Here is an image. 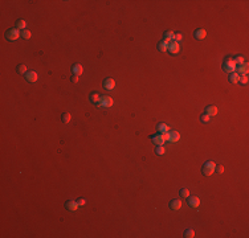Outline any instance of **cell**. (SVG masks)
I'll return each mask as SVG.
<instances>
[{
  "instance_id": "obj_23",
  "label": "cell",
  "mask_w": 249,
  "mask_h": 238,
  "mask_svg": "<svg viewBox=\"0 0 249 238\" xmlns=\"http://www.w3.org/2000/svg\"><path fill=\"white\" fill-rule=\"evenodd\" d=\"M31 36H32V33L28 31V29H24V31L21 32V37L25 38V40H29V38H31Z\"/></svg>"
},
{
  "instance_id": "obj_22",
  "label": "cell",
  "mask_w": 249,
  "mask_h": 238,
  "mask_svg": "<svg viewBox=\"0 0 249 238\" xmlns=\"http://www.w3.org/2000/svg\"><path fill=\"white\" fill-rule=\"evenodd\" d=\"M233 61H235V64H236V66H239V65H242L244 64V57L242 56H237L236 58H233Z\"/></svg>"
},
{
  "instance_id": "obj_27",
  "label": "cell",
  "mask_w": 249,
  "mask_h": 238,
  "mask_svg": "<svg viewBox=\"0 0 249 238\" xmlns=\"http://www.w3.org/2000/svg\"><path fill=\"white\" fill-rule=\"evenodd\" d=\"M200 119H201V122H203V123H209V122H211V117H209L208 114H203L200 117Z\"/></svg>"
},
{
  "instance_id": "obj_8",
  "label": "cell",
  "mask_w": 249,
  "mask_h": 238,
  "mask_svg": "<svg viewBox=\"0 0 249 238\" xmlns=\"http://www.w3.org/2000/svg\"><path fill=\"white\" fill-rule=\"evenodd\" d=\"M187 198H188V205H190L191 208H199V205H200V200H199V197L191 196V197H187Z\"/></svg>"
},
{
  "instance_id": "obj_1",
  "label": "cell",
  "mask_w": 249,
  "mask_h": 238,
  "mask_svg": "<svg viewBox=\"0 0 249 238\" xmlns=\"http://www.w3.org/2000/svg\"><path fill=\"white\" fill-rule=\"evenodd\" d=\"M223 70H224L225 73H228V74L236 72V64H235V61H233V58H231V57H227V58L224 60V64H223Z\"/></svg>"
},
{
  "instance_id": "obj_34",
  "label": "cell",
  "mask_w": 249,
  "mask_h": 238,
  "mask_svg": "<svg viewBox=\"0 0 249 238\" xmlns=\"http://www.w3.org/2000/svg\"><path fill=\"white\" fill-rule=\"evenodd\" d=\"M77 204H78L80 206H83V205L86 204V200H85V198H80V200L77 201Z\"/></svg>"
},
{
  "instance_id": "obj_29",
  "label": "cell",
  "mask_w": 249,
  "mask_h": 238,
  "mask_svg": "<svg viewBox=\"0 0 249 238\" xmlns=\"http://www.w3.org/2000/svg\"><path fill=\"white\" fill-rule=\"evenodd\" d=\"M17 73H20V74H27V66L25 65H19L17 66Z\"/></svg>"
},
{
  "instance_id": "obj_11",
  "label": "cell",
  "mask_w": 249,
  "mask_h": 238,
  "mask_svg": "<svg viewBox=\"0 0 249 238\" xmlns=\"http://www.w3.org/2000/svg\"><path fill=\"white\" fill-rule=\"evenodd\" d=\"M37 78H38V76L36 72H28L27 74H25V79H27L28 82H36Z\"/></svg>"
},
{
  "instance_id": "obj_33",
  "label": "cell",
  "mask_w": 249,
  "mask_h": 238,
  "mask_svg": "<svg viewBox=\"0 0 249 238\" xmlns=\"http://www.w3.org/2000/svg\"><path fill=\"white\" fill-rule=\"evenodd\" d=\"M215 172L223 173V172H224V167H223V166H216V168H215Z\"/></svg>"
},
{
  "instance_id": "obj_13",
  "label": "cell",
  "mask_w": 249,
  "mask_h": 238,
  "mask_svg": "<svg viewBox=\"0 0 249 238\" xmlns=\"http://www.w3.org/2000/svg\"><path fill=\"white\" fill-rule=\"evenodd\" d=\"M168 135H170L168 141H171V143H175V141H178L180 139V134L178 131H170Z\"/></svg>"
},
{
  "instance_id": "obj_30",
  "label": "cell",
  "mask_w": 249,
  "mask_h": 238,
  "mask_svg": "<svg viewBox=\"0 0 249 238\" xmlns=\"http://www.w3.org/2000/svg\"><path fill=\"white\" fill-rule=\"evenodd\" d=\"M180 196L186 197V198H187V197H190V190L186 189V188H184V189H182V190H180Z\"/></svg>"
},
{
  "instance_id": "obj_3",
  "label": "cell",
  "mask_w": 249,
  "mask_h": 238,
  "mask_svg": "<svg viewBox=\"0 0 249 238\" xmlns=\"http://www.w3.org/2000/svg\"><path fill=\"white\" fill-rule=\"evenodd\" d=\"M20 36H21L20 29H17V28L8 29L7 33H5V37H7V40H9V41H15V40H17Z\"/></svg>"
},
{
  "instance_id": "obj_5",
  "label": "cell",
  "mask_w": 249,
  "mask_h": 238,
  "mask_svg": "<svg viewBox=\"0 0 249 238\" xmlns=\"http://www.w3.org/2000/svg\"><path fill=\"white\" fill-rule=\"evenodd\" d=\"M168 52L171 53V54H178V53L180 52V45L179 42L176 41H172L168 44Z\"/></svg>"
},
{
  "instance_id": "obj_24",
  "label": "cell",
  "mask_w": 249,
  "mask_h": 238,
  "mask_svg": "<svg viewBox=\"0 0 249 238\" xmlns=\"http://www.w3.org/2000/svg\"><path fill=\"white\" fill-rule=\"evenodd\" d=\"M184 237H186V238H192V237H195V231L192 230V229H187V230L184 231Z\"/></svg>"
},
{
  "instance_id": "obj_17",
  "label": "cell",
  "mask_w": 249,
  "mask_h": 238,
  "mask_svg": "<svg viewBox=\"0 0 249 238\" xmlns=\"http://www.w3.org/2000/svg\"><path fill=\"white\" fill-rule=\"evenodd\" d=\"M101 95L98 93H92L90 94V102H92V103H96V105H98L101 102Z\"/></svg>"
},
{
  "instance_id": "obj_18",
  "label": "cell",
  "mask_w": 249,
  "mask_h": 238,
  "mask_svg": "<svg viewBox=\"0 0 249 238\" xmlns=\"http://www.w3.org/2000/svg\"><path fill=\"white\" fill-rule=\"evenodd\" d=\"M205 114H208L209 117H213V115L217 114V107L216 106H208L207 110H205Z\"/></svg>"
},
{
  "instance_id": "obj_9",
  "label": "cell",
  "mask_w": 249,
  "mask_h": 238,
  "mask_svg": "<svg viewBox=\"0 0 249 238\" xmlns=\"http://www.w3.org/2000/svg\"><path fill=\"white\" fill-rule=\"evenodd\" d=\"M104 87L106 90H113L115 87V81L113 78H106L104 81Z\"/></svg>"
},
{
  "instance_id": "obj_2",
  "label": "cell",
  "mask_w": 249,
  "mask_h": 238,
  "mask_svg": "<svg viewBox=\"0 0 249 238\" xmlns=\"http://www.w3.org/2000/svg\"><path fill=\"white\" fill-rule=\"evenodd\" d=\"M215 168H216V164H215V162H207L204 166H203L201 172H203V175H204V176H211L212 173H215Z\"/></svg>"
},
{
  "instance_id": "obj_12",
  "label": "cell",
  "mask_w": 249,
  "mask_h": 238,
  "mask_svg": "<svg viewBox=\"0 0 249 238\" xmlns=\"http://www.w3.org/2000/svg\"><path fill=\"white\" fill-rule=\"evenodd\" d=\"M78 204L76 202V201H73V200H69L68 202H66V209L68 211H70V212H74V211H77L78 209Z\"/></svg>"
},
{
  "instance_id": "obj_26",
  "label": "cell",
  "mask_w": 249,
  "mask_h": 238,
  "mask_svg": "<svg viewBox=\"0 0 249 238\" xmlns=\"http://www.w3.org/2000/svg\"><path fill=\"white\" fill-rule=\"evenodd\" d=\"M25 25H27V23L24 20H17V23H16V28L17 29H24Z\"/></svg>"
},
{
  "instance_id": "obj_10",
  "label": "cell",
  "mask_w": 249,
  "mask_h": 238,
  "mask_svg": "<svg viewBox=\"0 0 249 238\" xmlns=\"http://www.w3.org/2000/svg\"><path fill=\"white\" fill-rule=\"evenodd\" d=\"M194 36L196 40H203V38H205V36H207V32H205V29L200 28V29H196V31L194 32Z\"/></svg>"
},
{
  "instance_id": "obj_15",
  "label": "cell",
  "mask_w": 249,
  "mask_h": 238,
  "mask_svg": "<svg viewBox=\"0 0 249 238\" xmlns=\"http://www.w3.org/2000/svg\"><path fill=\"white\" fill-rule=\"evenodd\" d=\"M156 130L159 131V134H164V132H168L170 131V126L166 123H159L156 126Z\"/></svg>"
},
{
  "instance_id": "obj_7",
  "label": "cell",
  "mask_w": 249,
  "mask_h": 238,
  "mask_svg": "<svg viewBox=\"0 0 249 238\" xmlns=\"http://www.w3.org/2000/svg\"><path fill=\"white\" fill-rule=\"evenodd\" d=\"M236 70H237V74H240V76H246L248 74V62H244L242 65L236 66Z\"/></svg>"
},
{
  "instance_id": "obj_28",
  "label": "cell",
  "mask_w": 249,
  "mask_h": 238,
  "mask_svg": "<svg viewBox=\"0 0 249 238\" xmlns=\"http://www.w3.org/2000/svg\"><path fill=\"white\" fill-rule=\"evenodd\" d=\"M70 118H72V115H70L69 113H65V114L62 115V122H64V123H69Z\"/></svg>"
},
{
  "instance_id": "obj_25",
  "label": "cell",
  "mask_w": 249,
  "mask_h": 238,
  "mask_svg": "<svg viewBox=\"0 0 249 238\" xmlns=\"http://www.w3.org/2000/svg\"><path fill=\"white\" fill-rule=\"evenodd\" d=\"M166 152V150H164V147L163 145H156V148H155V154L156 155H163Z\"/></svg>"
},
{
  "instance_id": "obj_31",
  "label": "cell",
  "mask_w": 249,
  "mask_h": 238,
  "mask_svg": "<svg viewBox=\"0 0 249 238\" xmlns=\"http://www.w3.org/2000/svg\"><path fill=\"white\" fill-rule=\"evenodd\" d=\"M239 82H241L242 85H246V83H248V77L246 76H240Z\"/></svg>"
},
{
  "instance_id": "obj_20",
  "label": "cell",
  "mask_w": 249,
  "mask_h": 238,
  "mask_svg": "<svg viewBox=\"0 0 249 238\" xmlns=\"http://www.w3.org/2000/svg\"><path fill=\"white\" fill-rule=\"evenodd\" d=\"M239 78H240V74H237L236 72H233V73L229 74V82L231 83H237L239 82Z\"/></svg>"
},
{
  "instance_id": "obj_16",
  "label": "cell",
  "mask_w": 249,
  "mask_h": 238,
  "mask_svg": "<svg viewBox=\"0 0 249 238\" xmlns=\"http://www.w3.org/2000/svg\"><path fill=\"white\" fill-rule=\"evenodd\" d=\"M170 208L172 209V211H179L180 208H182V201L180 200H172L171 202H170Z\"/></svg>"
},
{
  "instance_id": "obj_21",
  "label": "cell",
  "mask_w": 249,
  "mask_h": 238,
  "mask_svg": "<svg viewBox=\"0 0 249 238\" xmlns=\"http://www.w3.org/2000/svg\"><path fill=\"white\" fill-rule=\"evenodd\" d=\"M158 49H159V52H162V53L167 52V50H168V44H166L164 41H160L159 45H158Z\"/></svg>"
},
{
  "instance_id": "obj_14",
  "label": "cell",
  "mask_w": 249,
  "mask_h": 238,
  "mask_svg": "<svg viewBox=\"0 0 249 238\" xmlns=\"http://www.w3.org/2000/svg\"><path fill=\"white\" fill-rule=\"evenodd\" d=\"M72 72H73V74H74V76H81V74L83 73L82 65H80V64H76V65L72 68Z\"/></svg>"
},
{
  "instance_id": "obj_6",
  "label": "cell",
  "mask_w": 249,
  "mask_h": 238,
  "mask_svg": "<svg viewBox=\"0 0 249 238\" xmlns=\"http://www.w3.org/2000/svg\"><path fill=\"white\" fill-rule=\"evenodd\" d=\"M151 138V140L155 143L156 145H163L164 143H166V140H164V138H163L162 134H156V135H151L150 136Z\"/></svg>"
},
{
  "instance_id": "obj_19",
  "label": "cell",
  "mask_w": 249,
  "mask_h": 238,
  "mask_svg": "<svg viewBox=\"0 0 249 238\" xmlns=\"http://www.w3.org/2000/svg\"><path fill=\"white\" fill-rule=\"evenodd\" d=\"M174 36H175V33H174V32H171V31L166 32V33H164V40H163V41L166 42V44H170V42H171V40H174Z\"/></svg>"
},
{
  "instance_id": "obj_32",
  "label": "cell",
  "mask_w": 249,
  "mask_h": 238,
  "mask_svg": "<svg viewBox=\"0 0 249 238\" xmlns=\"http://www.w3.org/2000/svg\"><path fill=\"white\" fill-rule=\"evenodd\" d=\"M183 38V36H182V33H176V35L174 36V41H176V42H179L180 40Z\"/></svg>"
},
{
  "instance_id": "obj_35",
  "label": "cell",
  "mask_w": 249,
  "mask_h": 238,
  "mask_svg": "<svg viewBox=\"0 0 249 238\" xmlns=\"http://www.w3.org/2000/svg\"><path fill=\"white\" fill-rule=\"evenodd\" d=\"M72 81H73V82H74V83H77V82H78V76H74V77H72Z\"/></svg>"
},
{
  "instance_id": "obj_4",
  "label": "cell",
  "mask_w": 249,
  "mask_h": 238,
  "mask_svg": "<svg viewBox=\"0 0 249 238\" xmlns=\"http://www.w3.org/2000/svg\"><path fill=\"white\" fill-rule=\"evenodd\" d=\"M101 109H109V107L113 106V98L111 97H102L101 98V102L97 105Z\"/></svg>"
}]
</instances>
